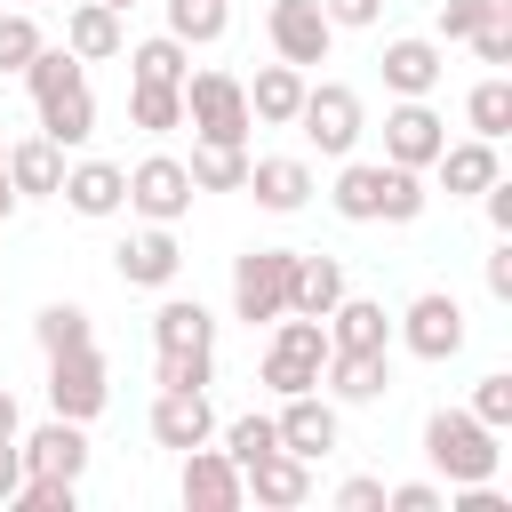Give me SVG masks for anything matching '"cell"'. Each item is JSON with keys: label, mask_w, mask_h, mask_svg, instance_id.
Returning a JSON list of instances; mask_svg holds the SVG:
<instances>
[{"label": "cell", "mask_w": 512, "mask_h": 512, "mask_svg": "<svg viewBox=\"0 0 512 512\" xmlns=\"http://www.w3.org/2000/svg\"><path fill=\"white\" fill-rule=\"evenodd\" d=\"M24 88H32V112H40V136L48 144H88L96 136V96H88V72L72 48H40L24 64Z\"/></svg>", "instance_id": "1"}, {"label": "cell", "mask_w": 512, "mask_h": 512, "mask_svg": "<svg viewBox=\"0 0 512 512\" xmlns=\"http://www.w3.org/2000/svg\"><path fill=\"white\" fill-rule=\"evenodd\" d=\"M336 216L344 224H416L424 216V168H392V160H344V176H336Z\"/></svg>", "instance_id": "2"}, {"label": "cell", "mask_w": 512, "mask_h": 512, "mask_svg": "<svg viewBox=\"0 0 512 512\" xmlns=\"http://www.w3.org/2000/svg\"><path fill=\"white\" fill-rule=\"evenodd\" d=\"M424 464H432L448 488H464V480H496L504 448H496V432H488L472 408H432V416H424Z\"/></svg>", "instance_id": "3"}, {"label": "cell", "mask_w": 512, "mask_h": 512, "mask_svg": "<svg viewBox=\"0 0 512 512\" xmlns=\"http://www.w3.org/2000/svg\"><path fill=\"white\" fill-rule=\"evenodd\" d=\"M328 368V320H304V312H280L272 320V344H264V384L288 400V392H312Z\"/></svg>", "instance_id": "4"}, {"label": "cell", "mask_w": 512, "mask_h": 512, "mask_svg": "<svg viewBox=\"0 0 512 512\" xmlns=\"http://www.w3.org/2000/svg\"><path fill=\"white\" fill-rule=\"evenodd\" d=\"M184 120L200 144H248V128H256L248 88L232 72H184Z\"/></svg>", "instance_id": "5"}, {"label": "cell", "mask_w": 512, "mask_h": 512, "mask_svg": "<svg viewBox=\"0 0 512 512\" xmlns=\"http://www.w3.org/2000/svg\"><path fill=\"white\" fill-rule=\"evenodd\" d=\"M288 128H304V144H320L328 160H344V152L360 144L368 112H360V96H352L344 80H320V88H304V104H296V120H288Z\"/></svg>", "instance_id": "6"}, {"label": "cell", "mask_w": 512, "mask_h": 512, "mask_svg": "<svg viewBox=\"0 0 512 512\" xmlns=\"http://www.w3.org/2000/svg\"><path fill=\"white\" fill-rule=\"evenodd\" d=\"M288 272H296V248H248V256H232V312L248 328L280 320L288 312Z\"/></svg>", "instance_id": "7"}, {"label": "cell", "mask_w": 512, "mask_h": 512, "mask_svg": "<svg viewBox=\"0 0 512 512\" xmlns=\"http://www.w3.org/2000/svg\"><path fill=\"white\" fill-rule=\"evenodd\" d=\"M392 336H400L416 360H456V352H464V304H456L448 288H424V296L392 320Z\"/></svg>", "instance_id": "8"}, {"label": "cell", "mask_w": 512, "mask_h": 512, "mask_svg": "<svg viewBox=\"0 0 512 512\" xmlns=\"http://www.w3.org/2000/svg\"><path fill=\"white\" fill-rule=\"evenodd\" d=\"M104 400H112V384H104V352H96V344L48 352V408H56V416L88 424V416H104Z\"/></svg>", "instance_id": "9"}, {"label": "cell", "mask_w": 512, "mask_h": 512, "mask_svg": "<svg viewBox=\"0 0 512 512\" xmlns=\"http://www.w3.org/2000/svg\"><path fill=\"white\" fill-rule=\"evenodd\" d=\"M264 40H272V56H280V64L312 72V64H328L336 24L320 16V0H272V8H264Z\"/></svg>", "instance_id": "10"}, {"label": "cell", "mask_w": 512, "mask_h": 512, "mask_svg": "<svg viewBox=\"0 0 512 512\" xmlns=\"http://www.w3.org/2000/svg\"><path fill=\"white\" fill-rule=\"evenodd\" d=\"M440 144H448V120H440L424 96H400V104L384 112V160H392V168H432Z\"/></svg>", "instance_id": "11"}, {"label": "cell", "mask_w": 512, "mask_h": 512, "mask_svg": "<svg viewBox=\"0 0 512 512\" xmlns=\"http://www.w3.org/2000/svg\"><path fill=\"white\" fill-rule=\"evenodd\" d=\"M128 208H136L144 224H176V216L192 208V168L168 160V152L136 160V168H128Z\"/></svg>", "instance_id": "12"}, {"label": "cell", "mask_w": 512, "mask_h": 512, "mask_svg": "<svg viewBox=\"0 0 512 512\" xmlns=\"http://www.w3.org/2000/svg\"><path fill=\"white\" fill-rule=\"evenodd\" d=\"M272 432H280V448H288V456H304V464L336 456V440H344L336 400H320V392H288V400H280V416H272Z\"/></svg>", "instance_id": "13"}, {"label": "cell", "mask_w": 512, "mask_h": 512, "mask_svg": "<svg viewBox=\"0 0 512 512\" xmlns=\"http://www.w3.org/2000/svg\"><path fill=\"white\" fill-rule=\"evenodd\" d=\"M176 488H184V504H192V512H240V504H248L240 464H232L224 448H208V440H200V448H184V480H176Z\"/></svg>", "instance_id": "14"}, {"label": "cell", "mask_w": 512, "mask_h": 512, "mask_svg": "<svg viewBox=\"0 0 512 512\" xmlns=\"http://www.w3.org/2000/svg\"><path fill=\"white\" fill-rule=\"evenodd\" d=\"M112 272H120L128 288H168V280L184 272V248H176L168 224H144V232H128V240L112 248Z\"/></svg>", "instance_id": "15"}, {"label": "cell", "mask_w": 512, "mask_h": 512, "mask_svg": "<svg viewBox=\"0 0 512 512\" xmlns=\"http://www.w3.org/2000/svg\"><path fill=\"white\" fill-rule=\"evenodd\" d=\"M16 448H24V472H48V480L88 472V424H72V416H48L40 432H16Z\"/></svg>", "instance_id": "16"}, {"label": "cell", "mask_w": 512, "mask_h": 512, "mask_svg": "<svg viewBox=\"0 0 512 512\" xmlns=\"http://www.w3.org/2000/svg\"><path fill=\"white\" fill-rule=\"evenodd\" d=\"M56 200L72 208V216H120L128 208V168H112V160H72L64 168V184H56Z\"/></svg>", "instance_id": "17"}, {"label": "cell", "mask_w": 512, "mask_h": 512, "mask_svg": "<svg viewBox=\"0 0 512 512\" xmlns=\"http://www.w3.org/2000/svg\"><path fill=\"white\" fill-rule=\"evenodd\" d=\"M152 440L160 448H200V440H216V408H208V392H184V384H160V400H152Z\"/></svg>", "instance_id": "18"}, {"label": "cell", "mask_w": 512, "mask_h": 512, "mask_svg": "<svg viewBox=\"0 0 512 512\" xmlns=\"http://www.w3.org/2000/svg\"><path fill=\"white\" fill-rule=\"evenodd\" d=\"M240 488H248L264 512H296V504H312V464L288 456V448H272V456H256V464L240 472Z\"/></svg>", "instance_id": "19"}, {"label": "cell", "mask_w": 512, "mask_h": 512, "mask_svg": "<svg viewBox=\"0 0 512 512\" xmlns=\"http://www.w3.org/2000/svg\"><path fill=\"white\" fill-rule=\"evenodd\" d=\"M376 72H384V88L392 96H432L440 88V72H448V56H440V40H384V56H376Z\"/></svg>", "instance_id": "20"}, {"label": "cell", "mask_w": 512, "mask_h": 512, "mask_svg": "<svg viewBox=\"0 0 512 512\" xmlns=\"http://www.w3.org/2000/svg\"><path fill=\"white\" fill-rule=\"evenodd\" d=\"M328 352H392V312L376 304V296H336V312H328Z\"/></svg>", "instance_id": "21"}, {"label": "cell", "mask_w": 512, "mask_h": 512, "mask_svg": "<svg viewBox=\"0 0 512 512\" xmlns=\"http://www.w3.org/2000/svg\"><path fill=\"white\" fill-rule=\"evenodd\" d=\"M320 384L344 400V408H376L392 392V352H328Z\"/></svg>", "instance_id": "22"}, {"label": "cell", "mask_w": 512, "mask_h": 512, "mask_svg": "<svg viewBox=\"0 0 512 512\" xmlns=\"http://www.w3.org/2000/svg\"><path fill=\"white\" fill-rule=\"evenodd\" d=\"M240 192H256V208H272V216H296L312 200V168L296 152H272V160H248V184Z\"/></svg>", "instance_id": "23"}, {"label": "cell", "mask_w": 512, "mask_h": 512, "mask_svg": "<svg viewBox=\"0 0 512 512\" xmlns=\"http://www.w3.org/2000/svg\"><path fill=\"white\" fill-rule=\"evenodd\" d=\"M64 48H72L80 64H104V56H120V48H128V32H120V8H104V0H72V8H64Z\"/></svg>", "instance_id": "24"}, {"label": "cell", "mask_w": 512, "mask_h": 512, "mask_svg": "<svg viewBox=\"0 0 512 512\" xmlns=\"http://www.w3.org/2000/svg\"><path fill=\"white\" fill-rule=\"evenodd\" d=\"M432 176L448 184V200H480V192H488L504 168H496V144H488V136H464V144H440Z\"/></svg>", "instance_id": "25"}, {"label": "cell", "mask_w": 512, "mask_h": 512, "mask_svg": "<svg viewBox=\"0 0 512 512\" xmlns=\"http://www.w3.org/2000/svg\"><path fill=\"white\" fill-rule=\"evenodd\" d=\"M336 296H344V264H336V256H312V248H296V272H288V312H304V320H328V312H336Z\"/></svg>", "instance_id": "26"}, {"label": "cell", "mask_w": 512, "mask_h": 512, "mask_svg": "<svg viewBox=\"0 0 512 512\" xmlns=\"http://www.w3.org/2000/svg\"><path fill=\"white\" fill-rule=\"evenodd\" d=\"M240 88H248V112H256V128H288L312 80H304L296 64H264V72H256V80H240Z\"/></svg>", "instance_id": "27"}, {"label": "cell", "mask_w": 512, "mask_h": 512, "mask_svg": "<svg viewBox=\"0 0 512 512\" xmlns=\"http://www.w3.org/2000/svg\"><path fill=\"white\" fill-rule=\"evenodd\" d=\"M152 344H160V352H216L208 304H200V296H168V304L152 312Z\"/></svg>", "instance_id": "28"}, {"label": "cell", "mask_w": 512, "mask_h": 512, "mask_svg": "<svg viewBox=\"0 0 512 512\" xmlns=\"http://www.w3.org/2000/svg\"><path fill=\"white\" fill-rule=\"evenodd\" d=\"M8 184H16V200H56V184H64V144H48V136L8 144Z\"/></svg>", "instance_id": "29"}, {"label": "cell", "mask_w": 512, "mask_h": 512, "mask_svg": "<svg viewBox=\"0 0 512 512\" xmlns=\"http://www.w3.org/2000/svg\"><path fill=\"white\" fill-rule=\"evenodd\" d=\"M128 128H144V136L184 128V88H168V80H128Z\"/></svg>", "instance_id": "30"}, {"label": "cell", "mask_w": 512, "mask_h": 512, "mask_svg": "<svg viewBox=\"0 0 512 512\" xmlns=\"http://www.w3.org/2000/svg\"><path fill=\"white\" fill-rule=\"evenodd\" d=\"M192 192H240L248 184V144H200L192 136Z\"/></svg>", "instance_id": "31"}, {"label": "cell", "mask_w": 512, "mask_h": 512, "mask_svg": "<svg viewBox=\"0 0 512 512\" xmlns=\"http://www.w3.org/2000/svg\"><path fill=\"white\" fill-rule=\"evenodd\" d=\"M32 336H40V352H80V344H96V320H88V304H40V320H32Z\"/></svg>", "instance_id": "32"}, {"label": "cell", "mask_w": 512, "mask_h": 512, "mask_svg": "<svg viewBox=\"0 0 512 512\" xmlns=\"http://www.w3.org/2000/svg\"><path fill=\"white\" fill-rule=\"evenodd\" d=\"M464 120H472V136H488V144H496V136H512V80H504V72H488V80L464 96Z\"/></svg>", "instance_id": "33"}, {"label": "cell", "mask_w": 512, "mask_h": 512, "mask_svg": "<svg viewBox=\"0 0 512 512\" xmlns=\"http://www.w3.org/2000/svg\"><path fill=\"white\" fill-rule=\"evenodd\" d=\"M128 64H136V80H168V88H184L192 48H184L176 32H160V40H136V48H128Z\"/></svg>", "instance_id": "34"}, {"label": "cell", "mask_w": 512, "mask_h": 512, "mask_svg": "<svg viewBox=\"0 0 512 512\" xmlns=\"http://www.w3.org/2000/svg\"><path fill=\"white\" fill-rule=\"evenodd\" d=\"M224 24H232V8H224V0H168V32H176L184 48L224 40Z\"/></svg>", "instance_id": "35"}, {"label": "cell", "mask_w": 512, "mask_h": 512, "mask_svg": "<svg viewBox=\"0 0 512 512\" xmlns=\"http://www.w3.org/2000/svg\"><path fill=\"white\" fill-rule=\"evenodd\" d=\"M272 448H280V432H272V416H232V424H224V456H232L240 472H248L256 456H272Z\"/></svg>", "instance_id": "36"}, {"label": "cell", "mask_w": 512, "mask_h": 512, "mask_svg": "<svg viewBox=\"0 0 512 512\" xmlns=\"http://www.w3.org/2000/svg\"><path fill=\"white\" fill-rule=\"evenodd\" d=\"M40 48H48V40H40L32 8H8V16H0V72H24V64H32Z\"/></svg>", "instance_id": "37"}, {"label": "cell", "mask_w": 512, "mask_h": 512, "mask_svg": "<svg viewBox=\"0 0 512 512\" xmlns=\"http://www.w3.org/2000/svg\"><path fill=\"white\" fill-rule=\"evenodd\" d=\"M488 16H512V0H440V40H472Z\"/></svg>", "instance_id": "38"}, {"label": "cell", "mask_w": 512, "mask_h": 512, "mask_svg": "<svg viewBox=\"0 0 512 512\" xmlns=\"http://www.w3.org/2000/svg\"><path fill=\"white\" fill-rule=\"evenodd\" d=\"M152 376H160V384H184V392H208V384H216V352H160Z\"/></svg>", "instance_id": "39"}, {"label": "cell", "mask_w": 512, "mask_h": 512, "mask_svg": "<svg viewBox=\"0 0 512 512\" xmlns=\"http://www.w3.org/2000/svg\"><path fill=\"white\" fill-rule=\"evenodd\" d=\"M16 504H24V512H72V504H80V480H48V472H24Z\"/></svg>", "instance_id": "40"}, {"label": "cell", "mask_w": 512, "mask_h": 512, "mask_svg": "<svg viewBox=\"0 0 512 512\" xmlns=\"http://www.w3.org/2000/svg\"><path fill=\"white\" fill-rule=\"evenodd\" d=\"M472 416H480L488 432H504V424H512V376H504V368L472 384Z\"/></svg>", "instance_id": "41"}, {"label": "cell", "mask_w": 512, "mask_h": 512, "mask_svg": "<svg viewBox=\"0 0 512 512\" xmlns=\"http://www.w3.org/2000/svg\"><path fill=\"white\" fill-rule=\"evenodd\" d=\"M384 512H448V496L432 480H400V488H384Z\"/></svg>", "instance_id": "42"}, {"label": "cell", "mask_w": 512, "mask_h": 512, "mask_svg": "<svg viewBox=\"0 0 512 512\" xmlns=\"http://www.w3.org/2000/svg\"><path fill=\"white\" fill-rule=\"evenodd\" d=\"M472 56H480V64H512V16H488V24L472 32Z\"/></svg>", "instance_id": "43"}, {"label": "cell", "mask_w": 512, "mask_h": 512, "mask_svg": "<svg viewBox=\"0 0 512 512\" xmlns=\"http://www.w3.org/2000/svg\"><path fill=\"white\" fill-rule=\"evenodd\" d=\"M336 512H384V480H368V472H352V480L336 488Z\"/></svg>", "instance_id": "44"}, {"label": "cell", "mask_w": 512, "mask_h": 512, "mask_svg": "<svg viewBox=\"0 0 512 512\" xmlns=\"http://www.w3.org/2000/svg\"><path fill=\"white\" fill-rule=\"evenodd\" d=\"M320 16H328L336 32H360V24H376V16H384V0H320Z\"/></svg>", "instance_id": "45"}, {"label": "cell", "mask_w": 512, "mask_h": 512, "mask_svg": "<svg viewBox=\"0 0 512 512\" xmlns=\"http://www.w3.org/2000/svg\"><path fill=\"white\" fill-rule=\"evenodd\" d=\"M488 296L512 304V232H496V248H488Z\"/></svg>", "instance_id": "46"}, {"label": "cell", "mask_w": 512, "mask_h": 512, "mask_svg": "<svg viewBox=\"0 0 512 512\" xmlns=\"http://www.w3.org/2000/svg\"><path fill=\"white\" fill-rule=\"evenodd\" d=\"M16 488H24V448L0 440V504H16Z\"/></svg>", "instance_id": "47"}, {"label": "cell", "mask_w": 512, "mask_h": 512, "mask_svg": "<svg viewBox=\"0 0 512 512\" xmlns=\"http://www.w3.org/2000/svg\"><path fill=\"white\" fill-rule=\"evenodd\" d=\"M480 208H488V224H496V232H512V184H504V176L480 192Z\"/></svg>", "instance_id": "48"}, {"label": "cell", "mask_w": 512, "mask_h": 512, "mask_svg": "<svg viewBox=\"0 0 512 512\" xmlns=\"http://www.w3.org/2000/svg\"><path fill=\"white\" fill-rule=\"evenodd\" d=\"M16 432H24V416H16V392L0 384V440H16Z\"/></svg>", "instance_id": "49"}, {"label": "cell", "mask_w": 512, "mask_h": 512, "mask_svg": "<svg viewBox=\"0 0 512 512\" xmlns=\"http://www.w3.org/2000/svg\"><path fill=\"white\" fill-rule=\"evenodd\" d=\"M8 208H16V184H8V160H0V224H8Z\"/></svg>", "instance_id": "50"}, {"label": "cell", "mask_w": 512, "mask_h": 512, "mask_svg": "<svg viewBox=\"0 0 512 512\" xmlns=\"http://www.w3.org/2000/svg\"><path fill=\"white\" fill-rule=\"evenodd\" d=\"M104 8H120V16H128V8H136V0H104Z\"/></svg>", "instance_id": "51"}, {"label": "cell", "mask_w": 512, "mask_h": 512, "mask_svg": "<svg viewBox=\"0 0 512 512\" xmlns=\"http://www.w3.org/2000/svg\"><path fill=\"white\" fill-rule=\"evenodd\" d=\"M24 8H48V0H24Z\"/></svg>", "instance_id": "52"}, {"label": "cell", "mask_w": 512, "mask_h": 512, "mask_svg": "<svg viewBox=\"0 0 512 512\" xmlns=\"http://www.w3.org/2000/svg\"><path fill=\"white\" fill-rule=\"evenodd\" d=\"M0 160H8V144H0Z\"/></svg>", "instance_id": "53"}]
</instances>
